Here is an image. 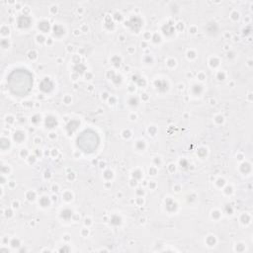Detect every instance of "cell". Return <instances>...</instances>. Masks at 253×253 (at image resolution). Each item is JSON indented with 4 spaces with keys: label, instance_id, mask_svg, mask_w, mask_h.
Segmentation results:
<instances>
[{
    "label": "cell",
    "instance_id": "1",
    "mask_svg": "<svg viewBox=\"0 0 253 253\" xmlns=\"http://www.w3.org/2000/svg\"><path fill=\"white\" fill-rule=\"evenodd\" d=\"M7 84L13 94L24 96L29 93L32 88L33 77L26 69H16L8 76Z\"/></svg>",
    "mask_w": 253,
    "mask_h": 253
},
{
    "label": "cell",
    "instance_id": "2",
    "mask_svg": "<svg viewBox=\"0 0 253 253\" xmlns=\"http://www.w3.org/2000/svg\"><path fill=\"white\" fill-rule=\"evenodd\" d=\"M99 143V138L96 132L92 130H85L77 138L78 146L85 152L94 151Z\"/></svg>",
    "mask_w": 253,
    "mask_h": 253
}]
</instances>
